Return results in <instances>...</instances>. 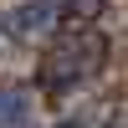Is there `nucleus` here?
<instances>
[{"instance_id": "obj_1", "label": "nucleus", "mask_w": 128, "mask_h": 128, "mask_svg": "<svg viewBox=\"0 0 128 128\" xmlns=\"http://www.w3.org/2000/svg\"><path fill=\"white\" fill-rule=\"evenodd\" d=\"M102 62H108V36L98 26H72V31H56L51 46L41 51L36 82L46 92H77L102 72Z\"/></svg>"}, {"instance_id": "obj_2", "label": "nucleus", "mask_w": 128, "mask_h": 128, "mask_svg": "<svg viewBox=\"0 0 128 128\" xmlns=\"http://www.w3.org/2000/svg\"><path fill=\"white\" fill-rule=\"evenodd\" d=\"M51 20H56V10H51V0H36V5H16L5 16V26H10V36H41V31L51 26Z\"/></svg>"}, {"instance_id": "obj_3", "label": "nucleus", "mask_w": 128, "mask_h": 128, "mask_svg": "<svg viewBox=\"0 0 128 128\" xmlns=\"http://www.w3.org/2000/svg\"><path fill=\"white\" fill-rule=\"evenodd\" d=\"M36 118V98H31V87H0V123H31Z\"/></svg>"}]
</instances>
